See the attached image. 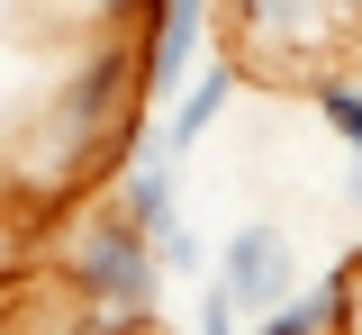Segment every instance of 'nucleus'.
Here are the masks:
<instances>
[{"instance_id":"nucleus-6","label":"nucleus","mask_w":362,"mask_h":335,"mask_svg":"<svg viewBox=\"0 0 362 335\" xmlns=\"http://www.w3.org/2000/svg\"><path fill=\"white\" fill-rule=\"evenodd\" d=\"M235 73H245L235 54H199V73L163 100V145H154L163 163H181V154H199V145H209V127H218L226 100H235Z\"/></svg>"},{"instance_id":"nucleus-9","label":"nucleus","mask_w":362,"mask_h":335,"mask_svg":"<svg viewBox=\"0 0 362 335\" xmlns=\"http://www.w3.org/2000/svg\"><path fill=\"white\" fill-rule=\"evenodd\" d=\"M154 263H163V272H181V281H199V272H209V245H199V236H190V218H181V227H173V236H163V245H154Z\"/></svg>"},{"instance_id":"nucleus-7","label":"nucleus","mask_w":362,"mask_h":335,"mask_svg":"<svg viewBox=\"0 0 362 335\" xmlns=\"http://www.w3.org/2000/svg\"><path fill=\"white\" fill-rule=\"evenodd\" d=\"M118 218H127L136 236L145 245H163L181 227V191H173V163H163V154H145V163H127V172H118Z\"/></svg>"},{"instance_id":"nucleus-11","label":"nucleus","mask_w":362,"mask_h":335,"mask_svg":"<svg viewBox=\"0 0 362 335\" xmlns=\"http://www.w3.org/2000/svg\"><path fill=\"white\" fill-rule=\"evenodd\" d=\"M73 9H82L100 37H118V28H136V9H145V0H73Z\"/></svg>"},{"instance_id":"nucleus-4","label":"nucleus","mask_w":362,"mask_h":335,"mask_svg":"<svg viewBox=\"0 0 362 335\" xmlns=\"http://www.w3.org/2000/svg\"><path fill=\"white\" fill-rule=\"evenodd\" d=\"M209 9L218 0H145L136 9V37H127V64H136V100H173L199 54H209Z\"/></svg>"},{"instance_id":"nucleus-1","label":"nucleus","mask_w":362,"mask_h":335,"mask_svg":"<svg viewBox=\"0 0 362 335\" xmlns=\"http://www.w3.org/2000/svg\"><path fill=\"white\" fill-rule=\"evenodd\" d=\"M209 18H226V37L281 73H326L335 46L362 37V0H218Z\"/></svg>"},{"instance_id":"nucleus-3","label":"nucleus","mask_w":362,"mask_h":335,"mask_svg":"<svg viewBox=\"0 0 362 335\" xmlns=\"http://www.w3.org/2000/svg\"><path fill=\"white\" fill-rule=\"evenodd\" d=\"M127 109H145L136 100V64H127V37H100V46L54 82V109H45V127L64 136V154H90L100 163V145H109V127L127 118Z\"/></svg>"},{"instance_id":"nucleus-2","label":"nucleus","mask_w":362,"mask_h":335,"mask_svg":"<svg viewBox=\"0 0 362 335\" xmlns=\"http://www.w3.org/2000/svg\"><path fill=\"white\" fill-rule=\"evenodd\" d=\"M64 281H73V299H82V308L154 317L163 263H154V245L118 218V199H100V208H82V227H73V245H64Z\"/></svg>"},{"instance_id":"nucleus-12","label":"nucleus","mask_w":362,"mask_h":335,"mask_svg":"<svg viewBox=\"0 0 362 335\" xmlns=\"http://www.w3.org/2000/svg\"><path fill=\"white\" fill-rule=\"evenodd\" d=\"M344 199H354V208H362V163H354V172H344Z\"/></svg>"},{"instance_id":"nucleus-5","label":"nucleus","mask_w":362,"mask_h":335,"mask_svg":"<svg viewBox=\"0 0 362 335\" xmlns=\"http://www.w3.org/2000/svg\"><path fill=\"white\" fill-rule=\"evenodd\" d=\"M209 281L235 299V317H263V308H281V299L299 290V245H290V227L245 218V227H235V236L209 254Z\"/></svg>"},{"instance_id":"nucleus-10","label":"nucleus","mask_w":362,"mask_h":335,"mask_svg":"<svg viewBox=\"0 0 362 335\" xmlns=\"http://www.w3.org/2000/svg\"><path fill=\"white\" fill-rule=\"evenodd\" d=\"M245 317H235V299H226L218 281H199V308H190V335H235Z\"/></svg>"},{"instance_id":"nucleus-8","label":"nucleus","mask_w":362,"mask_h":335,"mask_svg":"<svg viewBox=\"0 0 362 335\" xmlns=\"http://www.w3.org/2000/svg\"><path fill=\"white\" fill-rule=\"evenodd\" d=\"M299 91H308V109H317L344 145H354V163H362V73L326 64V73H299Z\"/></svg>"}]
</instances>
